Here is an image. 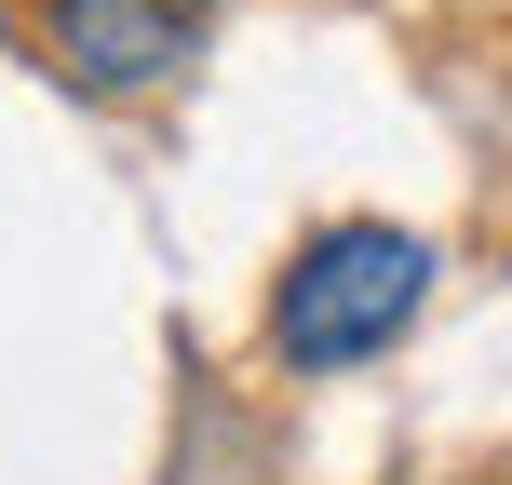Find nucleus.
Returning a JSON list of instances; mask_svg holds the SVG:
<instances>
[{"label": "nucleus", "instance_id": "f257e3e1", "mask_svg": "<svg viewBox=\"0 0 512 485\" xmlns=\"http://www.w3.org/2000/svg\"><path fill=\"white\" fill-rule=\"evenodd\" d=\"M418 297H432V243L391 230V216H337V230H310L283 256V283H270V364H297V378L378 364L391 337L418 324Z\"/></svg>", "mask_w": 512, "mask_h": 485}, {"label": "nucleus", "instance_id": "f03ea898", "mask_svg": "<svg viewBox=\"0 0 512 485\" xmlns=\"http://www.w3.org/2000/svg\"><path fill=\"white\" fill-rule=\"evenodd\" d=\"M203 14H216V0H41L54 54H68V68L95 81V95L176 81V68H189V41H203Z\"/></svg>", "mask_w": 512, "mask_h": 485}]
</instances>
